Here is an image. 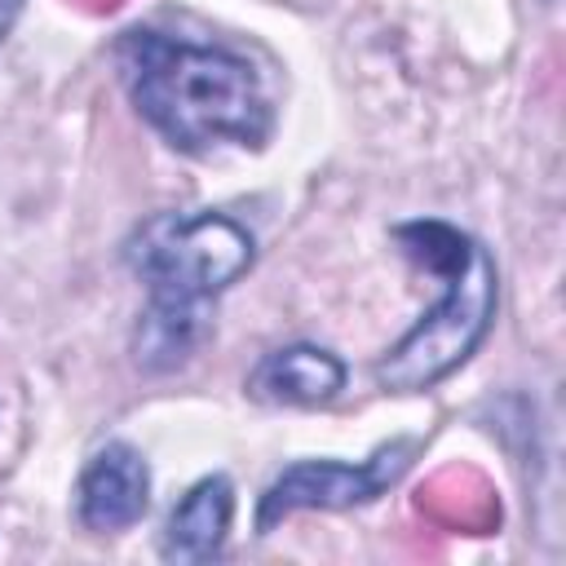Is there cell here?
Returning a JSON list of instances; mask_svg holds the SVG:
<instances>
[{"label": "cell", "mask_w": 566, "mask_h": 566, "mask_svg": "<svg viewBox=\"0 0 566 566\" xmlns=\"http://www.w3.org/2000/svg\"><path fill=\"white\" fill-rule=\"evenodd\" d=\"M111 57L137 115L181 155L261 150L274 133V106L256 66L226 44L128 27Z\"/></svg>", "instance_id": "cell-1"}, {"label": "cell", "mask_w": 566, "mask_h": 566, "mask_svg": "<svg viewBox=\"0 0 566 566\" xmlns=\"http://www.w3.org/2000/svg\"><path fill=\"white\" fill-rule=\"evenodd\" d=\"M124 261L146 287L133 354L146 371H172L195 354L208 305L252 270L256 239L226 212H155L128 234Z\"/></svg>", "instance_id": "cell-2"}, {"label": "cell", "mask_w": 566, "mask_h": 566, "mask_svg": "<svg viewBox=\"0 0 566 566\" xmlns=\"http://www.w3.org/2000/svg\"><path fill=\"white\" fill-rule=\"evenodd\" d=\"M394 239L411 261L442 279V296L411 323L376 363V385L389 394H424L460 371L486 340L500 305V274L491 252L447 221H402Z\"/></svg>", "instance_id": "cell-3"}, {"label": "cell", "mask_w": 566, "mask_h": 566, "mask_svg": "<svg viewBox=\"0 0 566 566\" xmlns=\"http://www.w3.org/2000/svg\"><path fill=\"white\" fill-rule=\"evenodd\" d=\"M411 451H416V442L394 438L358 464H349V460H296V464H287L256 500V535H270L283 517L305 513V509L332 513V509H354V504L376 500L380 491H389L402 478V469L411 464Z\"/></svg>", "instance_id": "cell-4"}, {"label": "cell", "mask_w": 566, "mask_h": 566, "mask_svg": "<svg viewBox=\"0 0 566 566\" xmlns=\"http://www.w3.org/2000/svg\"><path fill=\"white\" fill-rule=\"evenodd\" d=\"M150 509V464L146 455L124 442L111 438L102 442L88 464L80 469V486H75V517L84 531L93 535H119L128 526H137Z\"/></svg>", "instance_id": "cell-5"}, {"label": "cell", "mask_w": 566, "mask_h": 566, "mask_svg": "<svg viewBox=\"0 0 566 566\" xmlns=\"http://www.w3.org/2000/svg\"><path fill=\"white\" fill-rule=\"evenodd\" d=\"M345 363L310 340L270 349L252 371H248V398L270 402V407H323L345 389Z\"/></svg>", "instance_id": "cell-6"}, {"label": "cell", "mask_w": 566, "mask_h": 566, "mask_svg": "<svg viewBox=\"0 0 566 566\" xmlns=\"http://www.w3.org/2000/svg\"><path fill=\"white\" fill-rule=\"evenodd\" d=\"M230 522H234V486L226 473H208L172 504L164 535H159V557L164 562H212L226 548Z\"/></svg>", "instance_id": "cell-7"}, {"label": "cell", "mask_w": 566, "mask_h": 566, "mask_svg": "<svg viewBox=\"0 0 566 566\" xmlns=\"http://www.w3.org/2000/svg\"><path fill=\"white\" fill-rule=\"evenodd\" d=\"M22 9H27V0H0V44H4V40H9V31L18 27Z\"/></svg>", "instance_id": "cell-8"}]
</instances>
